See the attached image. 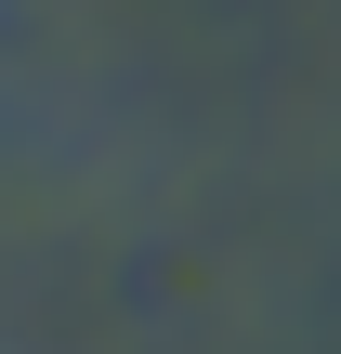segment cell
Wrapping results in <instances>:
<instances>
[]
</instances>
